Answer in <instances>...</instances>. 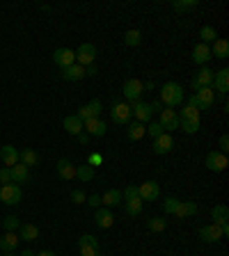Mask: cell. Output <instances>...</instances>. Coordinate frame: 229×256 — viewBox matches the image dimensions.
I'll list each match as a JSON object with an SVG mask.
<instances>
[{
	"label": "cell",
	"instance_id": "6da1fadb",
	"mask_svg": "<svg viewBox=\"0 0 229 256\" xmlns=\"http://www.w3.org/2000/svg\"><path fill=\"white\" fill-rule=\"evenodd\" d=\"M161 103L165 105V108H170V110H174L177 105L183 103V89L179 83H165L163 87H161Z\"/></svg>",
	"mask_w": 229,
	"mask_h": 256
},
{
	"label": "cell",
	"instance_id": "7a4b0ae2",
	"mask_svg": "<svg viewBox=\"0 0 229 256\" xmlns=\"http://www.w3.org/2000/svg\"><path fill=\"white\" fill-rule=\"evenodd\" d=\"M23 199V190L16 183H7L0 185V201L5 206H16Z\"/></svg>",
	"mask_w": 229,
	"mask_h": 256
},
{
	"label": "cell",
	"instance_id": "3957f363",
	"mask_svg": "<svg viewBox=\"0 0 229 256\" xmlns=\"http://www.w3.org/2000/svg\"><path fill=\"white\" fill-rule=\"evenodd\" d=\"M73 53H76V64H80L83 69L92 66L94 59H97V46L94 44H80L78 51H73Z\"/></svg>",
	"mask_w": 229,
	"mask_h": 256
},
{
	"label": "cell",
	"instance_id": "277c9868",
	"mask_svg": "<svg viewBox=\"0 0 229 256\" xmlns=\"http://www.w3.org/2000/svg\"><path fill=\"white\" fill-rule=\"evenodd\" d=\"M103 112V103L98 99H94V101H90V103H85L83 108H80L78 112H76V117L85 124V121H90V119H98V114Z\"/></svg>",
	"mask_w": 229,
	"mask_h": 256
},
{
	"label": "cell",
	"instance_id": "5b68a950",
	"mask_svg": "<svg viewBox=\"0 0 229 256\" xmlns=\"http://www.w3.org/2000/svg\"><path fill=\"white\" fill-rule=\"evenodd\" d=\"M142 92H144V83L137 78H131L124 83V89H122V94H124L126 101H131V103H135V101L142 99Z\"/></svg>",
	"mask_w": 229,
	"mask_h": 256
},
{
	"label": "cell",
	"instance_id": "8992f818",
	"mask_svg": "<svg viewBox=\"0 0 229 256\" xmlns=\"http://www.w3.org/2000/svg\"><path fill=\"white\" fill-rule=\"evenodd\" d=\"M110 117L115 124H129L133 117L131 112V103H122V101H115L112 103V110H110Z\"/></svg>",
	"mask_w": 229,
	"mask_h": 256
},
{
	"label": "cell",
	"instance_id": "52a82bcc",
	"mask_svg": "<svg viewBox=\"0 0 229 256\" xmlns=\"http://www.w3.org/2000/svg\"><path fill=\"white\" fill-rule=\"evenodd\" d=\"M78 247H80V256H98L101 254V247H98V240L90 233H83L78 238Z\"/></svg>",
	"mask_w": 229,
	"mask_h": 256
},
{
	"label": "cell",
	"instance_id": "ba28073f",
	"mask_svg": "<svg viewBox=\"0 0 229 256\" xmlns=\"http://www.w3.org/2000/svg\"><path fill=\"white\" fill-rule=\"evenodd\" d=\"M195 99H197V110H211L213 103H216V92L213 87H202L195 92Z\"/></svg>",
	"mask_w": 229,
	"mask_h": 256
},
{
	"label": "cell",
	"instance_id": "9c48e42d",
	"mask_svg": "<svg viewBox=\"0 0 229 256\" xmlns=\"http://www.w3.org/2000/svg\"><path fill=\"white\" fill-rule=\"evenodd\" d=\"M206 170H211V171H225L227 170V165H229V160H227V156L225 153H220V151H209L206 153Z\"/></svg>",
	"mask_w": 229,
	"mask_h": 256
},
{
	"label": "cell",
	"instance_id": "30bf717a",
	"mask_svg": "<svg viewBox=\"0 0 229 256\" xmlns=\"http://www.w3.org/2000/svg\"><path fill=\"white\" fill-rule=\"evenodd\" d=\"M137 195L142 201H154V199L161 197V185L156 181H144L142 185H137Z\"/></svg>",
	"mask_w": 229,
	"mask_h": 256
},
{
	"label": "cell",
	"instance_id": "8fae6325",
	"mask_svg": "<svg viewBox=\"0 0 229 256\" xmlns=\"http://www.w3.org/2000/svg\"><path fill=\"white\" fill-rule=\"evenodd\" d=\"M53 62L60 66V69H66V66L76 64V53L71 48H58L53 51Z\"/></svg>",
	"mask_w": 229,
	"mask_h": 256
},
{
	"label": "cell",
	"instance_id": "7c38bea8",
	"mask_svg": "<svg viewBox=\"0 0 229 256\" xmlns=\"http://www.w3.org/2000/svg\"><path fill=\"white\" fill-rule=\"evenodd\" d=\"M213 73L216 71H211L209 66H202L199 71H197V76L193 78V89H202V87H211L213 85Z\"/></svg>",
	"mask_w": 229,
	"mask_h": 256
},
{
	"label": "cell",
	"instance_id": "4fadbf2b",
	"mask_svg": "<svg viewBox=\"0 0 229 256\" xmlns=\"http://www.w3.org/2000/svg\"><path fill=\"white\" fill-rule=\"evenodd\" d=\"M172 146H174V140H172L170 133H163V135H158V138L154 140V153H156V156H165V153H170Z\"/></svg>",
	"mask_w": 229,
	"mask_h": 256
},
{
	"label": "cell",
	"instance_id": "5bb4252c",
	"mask_svg": "<svg viewBox=\"0 0 229 256\" xmlns=\"http://www.w3.org/2000/svg\"><path fill=\"white\" fill-rule=\"evenodd\" d=\"M158 124L163 126V131H177V128H179L177 110H170V108L161 110V121H158Z\"/></svg>",
	"mask_w": 229,
	"mask_h": 256
},
{
	"label": "cell",
	"instance_id": "9a60e30c",
	"mask_svg": "<svg viewBox=\"0 0 229 256\" xmlns=\"http://www.w3.org/2000/svg\"><path fill=\"white\" fill-rule=\"evenodd\" d=\"M199 238H202L204 243H218V240H223V231H220V227L218 224H206V227H202L199 229Z\"/></svg>",
	"mask_w": 229,
	"mask_h": 256
},
{
	"label": "cell",
	"instance_id": "2e32d148",
	"mask_svg": "<svg viewBox=\"0 0 229 256\" xmlns=\"http://www.w3.org/2000/svg\"><path fill=\"white\" fill-rule=\"evenodd\" d=\"M131 112L135 114V119L140 121V124H147L151 119V105L149 103H142V101H135V103H131Z\"/></svg>",
	"mask_w": 229,
	"mask_h": 256
},
{
	"label": "cell",
	"instance_id": "e0dca14e",
	"mask_svg": "<svg viewBox=\"0 0 229 256\" xmlns=\"http://www.w3.org/2000/svg\"><path fill=\"white\" fill-rule=\"evenodd\" d=\"M55 170H58L60 178H65V181L76 178V165H73L71 160H66V158H60L58 163H55Z\"/></svg>",
	"mask_w": 229,
	"mask_h": 256
},
{
	"label": "cell",
	"instance_id": "ac0fdd59",
	"mask_svg": "<svg viewBox=\"0 0 229 256\" xmlns=\"http://www.w3.org/2000/svg\"><path fill=\"white\" fill-rule=\"evenodd\" d=\"M94 222H97L98 229H110L112 224H115V217H112L110 208H105V206L97 208V213H94Z\"/></svg>",
	"mask_w": 229,
	"mask_h": 256
},
{
	"label": "cell",
	"instance_id": "d6986e66",
	"mask_svg": "<svg viewBox=\"0 0 229 256\" xmlns=\"http://www.w3.org/2000/svg\"><path fill=\"white\" fill-rule=\"evenodd\" d=\"M83 131L87 135H92V138H103L108 128H105V121H101V119H90V121L83 124Z\"/></svg>",
	"mask_w": 229,
	"mask_h": 256
},
{
	"label": "cell",
	"instance_id": "ffe728a7",
	"mask_svg": "<svg viewBox=\"0 0 229 256\" xmlns=\"http://www.w3.org/2000/svg\"><path fill=\"white\" fill-rule=\"evenodd\" d=\"M213 85H216V89L213 92H220L225 96L229 89V69H220V71L213 73ZM211 85V87H213Z\"/></svg>",
	"mask_w": 229,
	"mask_h": 256
},
{
	"label": "cell",
	"instance_id": "44dd1931",
	"mask_svg": "<svg viewBox=\"0 0 229 256\" xmlns=\"http://www.w3.org/2000/svg\"><path fill=\"white\" fill-rule=\"evenodd\" d=\"M9 171H12V183H28L30 181V167H26L23 163H16L14 167H9Z\"/></svg>",
	"mask_w": 229,
	"mask_h": 256
},
{
	"label": "cell",
	"instance_id": "7402d4cb",
	"mask_svg": "<svg viewBox=\"0 0 229 256\" xmlns=\"http://www.w3.org/2000/svg\"><path fill=\"white\" fill-rule=\"evenodd\" d=\"M19 247V233H14V231H7L5 236L0 238V252H5V254H12L16 252Z\"/></svg>",
	"mask_w": 229,
	"mask_h": 256
},
{
	"label": "cell",
	"instance_id": "603a6c76",
	"mask_svg": "<svg viewBox=\"0 0 229 256\" xmlns=\"http://www.w3.org/2000/svg\"><path fill=\"white\" fill-rule=\"evenodd\" d=\"M211 59V48L206 46V44H197L195 48H193V62L195 64H199V66H206V62Z\"/></svg>",
	"mask_w": 229,
	"mask_h": 256
},
{
	"label": "cell",
	"instance_id": "cb8c5ba5",
	"mask_svg": "<svg viewBox=\"0 0 229 256\" xmlns=\"http://www.w3.org/2000/svg\"><path fill=\"white\" fill-rule=\"evenodd\" d=\"M83 78H85V69L80 64H71L66 69H62V80H66V83H78Z\"/></svg>",
	"mask_w": 229,
	"mask_h": 256
},
{
	"label": "cell",
	"instance_id": "d4e9b609",
	"mask_svg": "<svg viewBox=\"0 0 229 256\" xmlns=\"http://www.w3.org/2000/svg\"><path fill=\"white\" fill-rule=\"evenodd\" d=\"M0 160L5 167H14V165L19 163V149H14L12 144H5L0 149Z\"/></svg>",
	"mask_w": 229,
	"mask_h": 256
},
{
	"label": "cell",
	"instance_id": "484cf974",
	"mask_svg": "<svg viewBox=\"0 0 229 256\" xmlns=\"http://www.w3.org/2000/svg\"><path fill=\"white\" fill-rule=\"evenodd\" d=\"M197 204L195 201H179V206L174 208V213L172 215H177L179 220H183V217H193V215H197Z\"/></svg>",
	"mask_w": 229,
	"mask_h": 256
},
{
	"label": "cell",
	"instance_id": "4316f807",
	"mask_svg": "<svg viewBox=\"0 0 229 256\" xmlns=\"http://www.w3.org/2000/svg\"><path fill=\"white\" fill-rule=\"evenodd\" d=\"M62 126H65V131L69 133V135H80V133H83V121H80L76 114H69V117H65Z\"/></svg>",
	"mask_w": 229,
	"mask_h": 256
},
{
	"label": "cell",
	"instance_id": "83f0119b",
	"mask_svg": "<svg viewBox=\"0 0 229 256\" xmlns=\"http://www.w3.org/2000/svg\"><path fill=\"white\" fill-rule=\"evenodd\" d=\"M39 238V229L34 224H21L19 229V240H26V243H34Z\"/></svg>",
	"mask_w": 229,
	"mask_h": 256
},
{
	"label": "cell",
	"instance_id": "f1b7e54d",
	"mask_svg": "<svg viewBox=\"0 0 229 256\" xmlns=\"http://www.w3.org/2000/svg\"><path fill=\"white\" fill-rule=\"evenodd\" d=\"M211 57L227 59V57H229V41H227V39H216V41H213V48H211Z\"/></svg>",
	"mask_w": 229,
	"mask_h": 256
},
{
	"label": "cell",
	"instance_id": "f546056e",
	"mask_svg": "<svg viewBox=\"0 0 229 256\" xmlns=\"http://www.w3.org/2000/svg\"><path fill=\"white\" fill-rule=\"evenodd\" d=\"M101 204L105 208H112V206H119L122 204V190H105L101 195Z\"/></svg>",
	"mask_w": 229,
	"mask_h": 256
},
{
	"label": "cell",
	"instance_id": "4dcf8cb0",
	"mask_svg": "<svg viewBox=\"0 0 229 256\" xmlns=\"http://www.w3.org/2000/svg\"><path fill=\"white\" fill-rule=\"evenodd\" d=\"M19 163H23L26 167H34V165H39V153L33 149H23L19 151Z\"/></svg>",
	"mask_w": 229,
	"mask_h": 256
},
{
	"label": "cell",
	"instance_id": "1f68e13d",
	"mask_svg": "<svg viewBox=\"0 0 229 256\" xmlns=\"http://www.w3.org/2000/svg\"><path fill=\"white\" fill-rule=\"evenodd\" d=\"M211 217H213V224H225L229 220V208L225 204H218L211 208Z\"/></svg>",
	"mask_w": 229,
	"mask_h": 256
},
{
	"label": "cell",
	"instance_id": "d6a6232c",
	"mask_svg": "<svg viewBox=\"0 0 229 256\" xmlns=\"http://www.w3.org/2000/svg\"><path fill=\"white\" fill-rule=\"evenodd\" d=\"M126 135H129V140L137 142V140H142L144 135H147V128H144V124H140V121H133V124H129Z\"/></svg>",
	"mask_w": 229,
	"mask_h": 256
},
{
	"label": "cell",
	"instance_id": "836d02e7",
	"mask_svg": "<svg viewBox=\"0 0 229 256\" xmlns=\"http://www.w3.org/2000/svg\"><path fill=\"white\" fill-rule=\"evenodd\" d=\"M124 210L129 213L131 217H137L140 213H142V199L135 197V199H126L124 201Z\"/></svg>",
	"mask_w": 229,
	"mask_h": 256
},
{
	"label": "cell",
	"instance_id": "e575fe53",
	"mask_svg": "<svg viewBox=\"0 0 229 256\" xmlns=\"http://www.w3.org/2000/svg\"><path fill=\"white\" fill-rule=\"evenodd\" d=\"M76 178L83 181V183H90L92 178H94V167H90V165H78V167H76Z\"/></svg>",
	"mask_w": 229,
	"mask_h": 256
},
{
	"label": "cell",
	"instance_id": "d590c367",
	"mask_svg": "<svg viewBox=\"0 0 229 256\" xmlns=\"http://www.w3.org/2000/svg\"><path fill=\"white\" fill-rule=\"evenodd\" d=\"M179 121H197L199 119V110L197 108H190V105H186V108H181L179 110Z\"/></svg>",
	"mask_w": 229,
	"mask_h": 256
},
{
	"label": "cell",
	"instance_id": "8d00e7d4",
	"mask_svg": "<svg viewBox=\"0 0 229 256\" xmlns=\"http://www.w3.org/2000/svg\"><path fill=\"white\" fill-rule=\"evenodd\" d=\"M124 44L126 46H140V44H142V32H140V30H129V32H124Z\"/></svg>",
	"mask_w": 229,
	"mask_h": 256
},
{
	"label": "cell",
	"instance_id": "74e56055",
	"mask_svg": "<svg viewBox=\"0 0 229 256\" xmlns=\"http://www.w3.org/2000/svg\"><path fill=\"white\" fill-rule=\"evenodd\" d=\"M199 37H202V44L209 46V41L218 39V32H216V28H213V26H204L202 30H199Z\"/></svg>",
	"mask_w": 229,
	"mask_h": 256
},
{
	"label": "cell",
	"instance_id": "f35d334b",
	"mask_svg": "<svg viewBox=\"0 0 229 256\" xmlns=\"http://www.w3.org/2000/svg\"><path fill=\"white\" fill-rule=\"evenodd\" d=\"M199 126H202V119H197V121H179V128H181L186 135H195L199 131Z\"/></svg>",
	"mask_w": 229,
	"mask_h": 256
},
{
	"label": "cell",
	"instance_id": "ab89813d",
	"mask_svg": "<svg viewBox=\"0 0 229 256\" xmlns=\"http://www.w3.org/2000/svg\"><path fill=\"white\" fill-rule=\"evenodd\" d=\"M147 227H149L151 231H156V233H161V231H165L167 222H165L163 217H151V220H147Z\"/></svg>",
	"mask_w": 229,
	"mask_h": 256
},
{
	"label": "cell",
	"instance_id": "60d3db41",
	"mask_svg": "<svg viewBox=\"0 0 229 256\" xmlns=\"http://www.w3.org/2000/svg\"><path fill=\"white\" fill-rule=\"evenodd\" d=\"M193 7H197V0H174L172 2V9H177V12H186Z\"/></svg>",
	"mask_w": 229,
	"mask_h": 256
},
{
	"label": "cell",
	"instance_id": "b9f144b4",
	"mask_svg": "<svg viewBox=\"0 0 229 256\" xmlns=\"http://www.w3.org/2000/svg\"><path fill=\"white\" fill-rule=\"evenodd\" d=\"M2 227H5L7 231H14V233H16V229H21V220L16 215H7L5 222H2Z\"/></svg>",
	"mask_w": 229,
	"mask_h": 256
},
{
	"label": "cell",
	"instance_id": "7bdbcfd3",
	"mask_svg": "<svg viewBox=\"0 0 229 256\" xmlns=\"http://www.w3.org/2000/svg\"><path fill=\"white\" fill-rule=\"evenodd\" d=\"M177 206H179V199H177V197H167V199L163 201V213H165V215H172Z\"/></svg>",
	"mask_w": 229,
	"mask_h": 256
},
{
	"label": "cell",
	"instance_id": "ee69618b",
	"mask_svg": "<svg viewBox=\"0 0 229 256\" xmlns=\"http://www.w3.org/2000/svg\"><path fill=\"white\" fill-rule=\"evenodd\" d=\"M69 199H71V201H73V204H85V199H87V195H85V192H83V190H71V192H69Z\"/></svg>",
	"mask_w": 229,
	"mask_h": 256
},
{
	"label": "cell",
	"instance_id": "f6af8a7d",
	"mask_svg": "<svg viewBox=\"0 0 229 256\" xmlns=\"http://www.w3.org/2000/svg\"><path fill=\"white\" fill-rule=\"evenodd\" d=\"M135 197H140V195H137V185H126L124 188V192H122V199H135Z\"/></svg>",
	"mask_w": 229,
	"mask_h": 256
},
{
	"label": "cell",
	"instance_id": "bcb514c9",
	"mask_svg": "<svg viewBox=\"0 0 229 256\" xmlns=\"http://www.w3.org/2000/svg\"><path fill=\"white\" fill-rule=\"evenodd\" d=\"M147 133H149V135H151V138H154V140H156L158 138V135H163V126H161V124H158V121H156V124H151L149 126V128H147Z\"/></svg>",
	"mask_w": 229,
	"mask_h": 256
},
{
	"label": "cell",
	"instance_id": "7dc6e473",
	"mask_svg": "<svg viewBox=\"0 0 229 256\" xmlns=\"http://www.w3.org/2000/svg\"><path fill=\"white\" fill-rule=\"evenodd\" d=\"M0 183L2 185L12 183V171H9V167H2V170H0Z\"/></svg>",
	"mask_w": 229,
	"mask_h": 256
},
{
	"label": "cell",
	"instance_id": "c3c4849f",
	"mask_svg": "<svg viewBox=\"0 0 229 256\" xmlns=\"http://www.w3.org/2000/svg\"><path fill=\"white\" fill-rule=\"evenodd\" d=\"M103 163V156H101V153H92L90 158H87V165H90V167H97V165H101Z\"/></svg>",
	"mask_w": 229,
	"mask_h": 256
},
{
	"label": "cell",
	"instance_id": "681fc988",
	"mask_svg": "<svg viewBox=\"0 0 229 256\" xmlns=\"http://www.w3.org/2000/svg\"><path fill=\"white\" fill-rule=\"evenodd\" d=\"M85 201H87V206H92V208H101V197H98V195H90Z\"/></svg>",
	"mask_w": 229,
	"mask_h": 256
},
{
	"label": "cell",
	"instance_id": "f907efd6",
	"mask_svg": "<svg viewBox=\"0 0 229 256\" xmlns=\"http://www.w3.org/2000/svg\"><path fill=\"white\" fill-rule=\"evenodd\" d=\"M218 144H220V153H227L229 151V135H220Z\"/></svg>",
	"mask_w": 229,
	"mask_h": 256
},
{
	"label": "cell",
	"instance_id": "816d5d0a",
	"mask_svg": "<svg viewBox=\"0 0 229 256\" xmlns=\"http://www.w3.org/2000/svg\"><path fill=\"white\" fill-rule=\"evenodd\" d=\"M76 138H78V142H80V144H87V142H90V135H87L85 131L80 133V135H76Z\"/></svg>",
	"mask_w": 229,
	"mask_h": 256
},
{
	"label": "cell",
	"instance_id": "f5cc1de1",
	"mask_svg": "<svg viewBox=\"0 0 229 256\" xmlns=\"http://www.w3.org/2000/svg\"><path fill=\"white\" fill-rule=\"evenodd\" d=\"M85 76H97V66H85Z\"/></svg>",
	"mask_w": 229,
	"mask_h": 256
},
{
	"label": "cell",
	"instance_id": "db71d44e",
	"mask_svg": "<svg viewBox=\"0 0 229 256\" xmlns=\"http://www.w3.org/2000/svg\"><path fill=\"white\" fill-rule=\"evenodd\" d=\"M188 105H190V108H197V99H195V94H190V99H188Z\"/></svg>",
	"mask_w": 229,
	"mask_h": 256
},
{
	"label": "cell",
	"instance_id": "11a10c76",
	"mask_svg": "<svg viewBox=\"0 0 229 256\" xmlns=\"http://www.w3.org/2000/svg\"><path fill=\"white\" fill-rule=\"evenodd\" d=\"M34 256H58V254H55V252H48V250H46V252H39V254H34Z\"/></svg>",
	"mask_w": 229,
	"mask_h": 256
},
{
	"label": "cell",
	"instance_id": "9f6ffc18",
	"mask_svg": "<svg viewBox=\"0 0 229 256\" xmlns=\"http://www.w3.org/2000/svg\"><path fill=\"white\" fill-rule=\"evenodd\" d=\"M21 256H34V252H30V250H26V252H23V254H21Z\"/></svg>",
	"mask_w": 229,
	"mask_h": 256
},
{
	"label": "cell",
	"instance_id": "6f0895ef",
	"mask_svg": "<svg viewBox=\"0 0 229 256\" xmlns=\"http://www.w3.org/2000/svg\"><path fill=\"white\" fill-rule=\"evenodd\" d=\"M5 256H16V254H14V252H12V254H5Z\"/></svg>",
	"mask_w": 229,
	"mask_h": 256
},
{
	"label": "cell",
	"instance_id": "680465c9",
	"mask_svg": "<svg viewBox=\"0 0 229 256\" xmlns=\"http://www.w3.org/2000/svg\"><path fill=\"white\" fill-rule=\"evenodd\" d=\"M98 256H101V254H98Z\"/></svg>",
	"mask_w": 229,
	"mask_h": 256
}]
</instances>
